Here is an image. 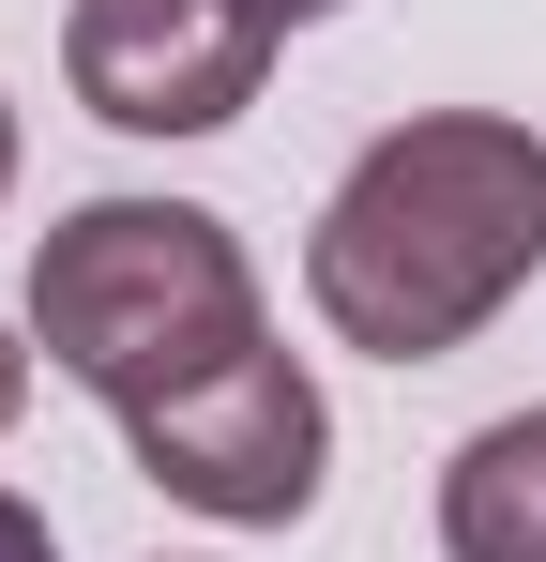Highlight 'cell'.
I'll use <instances>...</instances> for the list:
<instances>
[{"instance_id":"3957f363","label":"cell","mask_w":546,"mask_h":562,"mask_svg":"<svg viewBox=\"0 0 546 562\" xmlns=\"http://www.w3.org/2000/svg\"><path fill=\"white\" fill-rule=\"evenodd\" d=\"M122 441H137V471H152L168 502L228 517V532H288V517L319 502L334 411H319V380H304V366H288V350L259 335L243 366H213L197 395H168V411H137Z\"/></svg>"},{"instance_id":"9c48e42d","label":"cell","mask_w":546,"mask_h":562,"mask_svg":"<svg viewBox=\"0 0 546 562\" xmlns=\"http://www.w3.org/2000/svg\"><path fill=\"white\" fill-rule=\"evenodd\" d=\"M273 15H288V31H304V15H334V0H273Z\"/></svg>"},{"instance_id":"8992f818","label":"cell","mask_w":546,"mask_h":562,"mask_svg":"<svg viewBox=\"0 0 546 562\" xmlns=\"http://www.w3.org/2000/svg\"><path fill=\"white\" fill-rule=\"evenodd\" d=\"M0 562H61V532H46V502H15V486H0Z\"/></svg>"},{"instance_id":"5b68a950","label":"cell","mask_w":546,"mask_h":562,"mask_svg":"<svg viewBox=\"0 0 546 562\" xmlns=\"http://www.w3.org/2000/svg\"><path fill=\"white\" fill-rule=\"evenodd\" d=\"M441 548L455 562H546V411H501L441 471Z\"/></svg>"},{"instance_id":"ba28073f","label":"cell","mask_w":546,"mask_h":562,"mask_svg":"<svg viewBox=\"0 0 546 562\" xmlns=\"http://www.w3.org/2000/svg\"><path fill=\"white\" fill-rule=\"evenodd\" d=\"M0 198H15V106H0Z\"/></svg>"},{"instance_id":"6da1fadb","label":"cell","mask_w":546,"mask_h":562,"mask_svg":"<svg viewBox=\"0 0 546 562\" xmlns=\"http://www.w3.org/2000/svg\"><path fill=\"white\" fill-rule=\"evenodd\" d=\"M532 274H546V137L501 106H441V122L364 137L350 183L319 198V244H304L319 319L379 366L470 350Z\"/></svg>"},{"instance_id":"52a82bcc","label":"cell","mask_w":546,"mask_h":562,"mask_svg":"<svg viewBox=\"0 0 546 562\" xmlns=\"http://www.w3.org/2000/svg\"><path fill=\"white\" fill-rule=\"evenodd\" d=\"M15 411H31V350L0 335V426H15Z\"/></svg>"},{"instance_id":"277c9868","label":"cell","mask_w":546,"mask_h":562,"mask_svg":"<svg viewBox=\"0 0 546 562\" xmlns=\"http://www.w3.org/2000/svg\"><path fill=\"white\" fill-rule=\"evenodd\" d=\"M273 31H288L273 0H77L61 15V77L122 137H213V122L259 106Z\"/></svg>"},{"instance_id":"7a4b0ae2","label":"cell","mask_w":546,"mask_h":562,"mask_svg":"<svg viewBox=\"0 0 546 562\" xmlns=\"http://www.w3.org/2000/svg\"><path fill=\"white\" fill-rule=\"evenodd\" d=\"M31 350L137 426L259 350V274L197 198H91L31 244Z\"/></svg>"}]
</instances>
